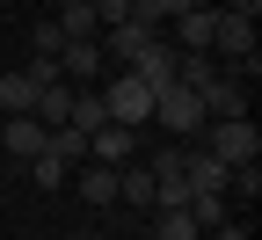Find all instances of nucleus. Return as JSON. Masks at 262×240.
Returning a JSON list of instances; mask_svg holds the SVG:
<instances>
[{"mask_svg": "<svg viewBox=\"0 0 262 240\" xmlns=\"http://www.w3.org/2000/svg\"><path fill=\"white\" fill-rule=\"evenodd\" d=\"M226 8H233V15H262V0H226Z\"/></svg>", "mask_w": 262, "mask_h": 240, "instance_id": "nucleus-23", "label": "nucleus"}, {"mask_svg": "<svg viewBox=\"0 0 262 240\" xmlns=\"http://www.w3.org/2000/svg\"><path fill=\"white\" fill-rule=\"evenodd\" d=\"M211 240H255V233H248V219H219V226H211Z\"/></svg>", "mask_w": 262, "mask_h": 240, "instance_id": "nucleus-22", "label": "nucleus"}, {"mask_svg": "<svg viewBox=\"0 0 262 240\" xmlns=\"http://www.w3.org/2000/svg\"><path fill=\"white\" fill-rule=\"evenodd\" d=\"M146 167H153V175H182V139H168V146H153V160H146Z\"/></svg>", "mask_w": 262, "mask_h": 240, "instance_id": "nucleus-20", "label": "nucleus"}, {"mask_svg": "<svg viewBox=\"0 0 262 240\" xmlns=\"http://www.w3.org/2000/svg\"><path fill=\"white\" fill-rule=\"evenodd\" d=\"M58 29H66V37H95L102 22H95V8H88V0H66V8H58Z\"/></svg>", "mask_w": 262, "mask_h": 240, "instance_id": "nucleus-18", "label": "nucleus"}, {"mask_svg": "<svg viewBox=\"0 0 262 240\" xmlns=\"http://www.w3.org/2000/svg\"><path fill=\"white\" fill-rule=\"evenodd\" d=\"M102 110H110V124H131V131H139V124L153 117V88H146L139 73H117V80L102 88Z\"/></svg>", "mask_w": 262, "mask_h": 240, "instance_id": "nucleus-4", "label": "nucleus"}, {"mask_svg": "<svg viewBox=\"0 0 262 240\" xmlns=\"http://www.w3.org/2000/svg\"><path fill=\"white\" fill-rule=\"evenodd\" d=\"M102 66H110V58H102V44H95V37H66V51H58V73L73 80V88H80V80H95Z\"/></svg>", "mask_w": 262, "mask_h": 240, "instance_id": "nucleus-8", "label": "nucleus"}, {"mask_svg": "<svg viewBox=\"0 0 262 240\" xmlns=\"http://www.w3.org/2000/svg\"><path fill=\"white\" fill-rule=\"evenodd\" d=\"M204 153H219L226 167L262 160V131H255V117H211V124H204Z\"/></svg>", "mask_w": 262, "mask_h": 240, "instance_id": "nucleus-3", "label": "nucleus"}, {"mask_svg": "<svg viewBox=\"0 0 262 240\" xmlns=\"http://www.w3.org/2000/svg\"><path fill=\"white\" fill-rule=\"evenodd\" d=\"M175 58H182V51H175L168 37H153V44H146L139 58H131V66H124V73H139V80H146V88L160 95V88H168V80H175Z\"/></svg>", "mask_w": 262, "mask_h": 240, "instance_id": "nucleus-7", "label": "nucleus"}, {"mask_svg": "<svg viewBox=\"0 0 262 240\" xmlns=\"http://www.w3.org/2000/svg\"><path fill=\"white\" fill-rule=\"evenodd\" d=\"M153 124L168 131V139H196V131L211 124V117H204V95H196V88H182V80H168V88L153 95Z\"/></svg>", "mask_w": 262, "mask_h": 240, "instance_id": "nucleus-2", "label": "nucleus"}, {"mask_svg": "<svg viewBox=\"0 0 262 240\" xmlns=\"http://www.w3.org/2000/svg\"><path fill=\"white\" fill-rule=\"evenodd\" d=\"M29 117L58 131L66 117H73V80H66V73H58V80H44V88H37V102H29Z\"/></svg>", "mask_w": 262, "mask_h": 240, "instance_id": "nucleus-12", "label": "nucleus"}, {"mask_svg": "<svg viewBox=\"0 0 262 240\" xmlns=\"http://www.w3.org/2000/svg\"><path fill=\"white\" fill-rule=\"evenodd\" d=\"M211 22H219L211 0H196L189 15H175V51H211Z\"/></svg>", "mask_w": 262, "mask_h": 240, "instance_id": "nucleus-10", "label": "nucleus"}, {"mask_svg": "<svg viewBox=\"0 0 262 240\" xmlns=\"http://www.w3.org/2000/svg\"><path fill=\"white\" fill-rule=\"evenodd\" d=\"M153 37H160V29H153V22H131V15H124V22H110V29H95L102 58H117V66H131V58H139Z\"/></svg>", "mask_w": 262, "mask_h": 240, "instance_id": "nucleus-5", "label": "nucleus"}, {"mask_svg": "<svg viewBox=\"0 0 262 240\" xmlns=\"http://www.w3.org/2000/svg\"><path fill=\"white\" fill-rule=\"evenodd\" d=\"M88 160H102V167L139 160V131H131V124H102V131H88Z\"/></svg>", "mask_w": 262, "mask_h": 240, "instance_id": "nucleus-6", "label": "nucleus"}, {"mask_svg": "<svg viewBox=\"0 0 262 240\" xmlns=\"http://www.w3.org/2000/svg\"><path fill=\"white\" fill-rule=\"evenodd\" d=\"M211 51L233 66V80H255L262 73V44H255V15H233V8H219L211 22Z\"/></svg>", "mask_w": 262, "mask_h": 240, "instance_id": "nucleus-1", "label": "nucleus"}, {"mask_svg": "<svg viewBox=\"0 0 262 240\" xmlns=\"http://www.w3.org/2000/svg\"><path fill=\"white\" fill-rule=\"evenodd\" d=\"M73 240H102V233H73Z\"/></svg>", "mask_w": 262, "mask_h": 240, "instance_id": "nucleus-24", "label": "nucleus"}, {"mask_svg": "<svg viewBox=\"0 0 262 240\" xmlns=\"http://www.w3.org/2000/svg\"><path fill=\"white\" fill-rule=\"evenodd\" d=\"M22 167H29V182H37V189H66V182H73V167H66L51 146H44L37 160H22Z\"/></svg>", "mask_w": 262, "mask_h": 240, "instance_id": "nucleus-15", "label": "nucleus"}, {"mask_svg": "<svg viewBox=\"0 0 262 240\" xmlns=\"http://www.w3.org/2000/svg\"><path fill=\"white\" fill-rule=\"evenodd\" d=\"M73 189H80V204H95V211H102V204H117V167L80 160V167H73Z\"/></svg>", "mask_w": 262, "mask_h": 240, "instance_id": "nucleus-11", "label": "nucleus"}, {"mask_svg": "<svg viewBox=\"0 0 262 240\" xmlns=\"http://www.w3.org/2000/svg\"><path fill=\"white\" fill-rule=\"evenodd\" d=\"M29 51H37V58H58L66 51V29L58 22H37V29H29Z\"/></svg>", "mask_w": 262, "mask_h": 240, "instance_id": "nucleus-19", "label": "nucleus"}, {"mask_svg": "<svg viewBox=\"0 0 262 240\" xmlns=\"http://www.w3.org/2000/svg\"><path fill=\"white\" fill-rule=\"evenodd\" d=\"M153 240H204V226L189 219V204L182 211H153Z\"/></svg>", "mask_w": 262, "mask_h": 240, "instance_id": "nucleus-16", "label": "nucleus"}, {"mask_svg": "<svg viewBox=\"0 0 262 240\" xmlns=\"http://www.w3.org/2000/svg\"><path fill=\"white\" fill-rule=\"evenodd\" d=\"M29 102H37V73H29V66L0 73V117H29Z\"/></svg>", "mask_w": 262, "mask_h": 240, "instance_id": "nucleus-13", "label": "nucleus"}, {"mask_svg": "<svg viewBox=\"0 0 262 240\" xmlns=\"http://www.w3.org/2000/svg\"><path fill=\"white\" fill-rule=\"evenodd\" d=\"M66 124H73V131H102V124H110L102 95H80V88H73V117H66Z\"/></svg>", "mask_w": 262, "mask_h": 240, "instance_id": "nucleus-17", "label": "nucleus"}, {"mask_svg": "<svg viewBox=\"0 0 262 240\" xmlns=\"http://www.w3.org/2000/svg\"><path fill=\"white\" fill-rule=\"evenodd\" d=\"M88 8H95V22L110 29V22H124V15H131V0H88Z\"/></svg>", "mask_w": 262, "mask_h": 240, "instance_id": "nucleus-21", "label": "nucleus"}, {"mask_svg": "<svg viewBox=\"0 0 262 240\" xmlns=\"http://www.w3.org/2000/svg\"><path fill=\"white\" fill-rule=\"evenodd\" d=\"M196 95H204V117H248V95H241L233 73H219L211 88H196Z\"/></svg>", "mask_w": 262, "mask_h": 240, "instance_id": "nucleus-14", "label": "nucleus"}, {"mask_svg": "<svg viewBox=\"0 0 262 240\" xmlns=\"http://www.w3.org/2000/svg\"><path fill=\"white\" fill-rule=\"evenodd\" d=\"M0 139H8L15 160H37V153L51 146V124H37V117H0Z\"/></svg>", "mask_w": 262, "mask_h": 240, "instance_id": "nucleus-9", "label": "nucleus"}]
</instances>
